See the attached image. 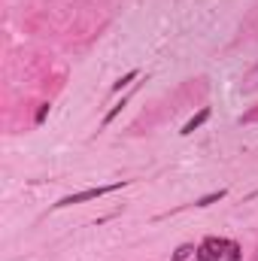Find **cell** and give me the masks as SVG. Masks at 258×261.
<instances>
[{"label":"cell","instance_id":"obj_7","mask_svg":"<svg viewBox=\"0 0 258 261\" xmlns=\"http://www.w3.org/2000/svg\"><path fill=\"white\" fill-rule=\"evenodd\" d=\"M46 116H49V103H43V107H40V110H37V125H40V122H43V119H46Z\"/></svg>","mask_w":258,"mask_h":261},{"label":"cell","instance_id":"obj_4","mask_svg":"<svg viewBox=\"0 0 258 261\" xmlns=\"http://www.w3.org/2000/svg\"><path fill=\"white\" fill-rule=\"evenodd\" d=\"M137 76H140V70H131V73H125V76H122V79H119V82L113 85V91H122V88H125V85H131V82H134Z\"/></svg>","mask_w":258,"mask_h":261},{"label":"cell","instance_id":"obj_5","mask_svg":"<svg viewBox=\"0 0 258 261\" xmlns=\"http://www.w3.org/2000/svg\"><path fill=\"white\" fill-rule=\"evenodd\" d=\"M222 197H225V189H219V192H213V195L200 197V200H197V206H210V203H216V200H222Z\"/></svg>","mask_w":258,"mask_h":261},{"label":"cell","instance_id":"obj_3","mask_svg":"<svg viewBox=\"0 0 258 261\" xmlns=\"http://www.w3.org/2000/svg\"><path fill=\"white\" fill-rule=\"evenodd\" d=\"M207 119H210V110L203 107V110H200L197 116H192V119L186 122V128L179 130V134H183V137H189V134H194V130H197V128H200V125H203V122H207Z\"/></svg>","mask_w":258,"mask_h":261},{"label":"cell","instance_id":"obj_6","mask_svg":"<svg viewBox=\"0 0 258 261\" xmlns=\"http://www.w3.org/2000/svg\"><path fill=\"white\" fill-rule=\"evenodd\" d=\"M192 252H194L192 246H179V249H176V255H173V261H183V258H189Z\"/></svg>","mask_w":258,"mask_h":261},{"label":"cell","instance_id":"obj_2","mask_svg":"<svg viewBox=\"0 0 258 261\" xmlns=\"http://www.w3.org/2000/svg\"><path fill=\"white\" fill-rule=\"evenodd\" d=\"M128 182L122 179V182H113V186H97V189H85V192H76V195H67L61 197L55 206H73V203H85V200H97V197L104 195H113V192H119V189H125Z\"/></svg>","mask_w":258,"mask_h":261},{"label":"cell","instance_id":"obj_1","mask_svg":"<svg viewBox=\"0 0 258 261\" xmlns=\"http://www.w3.org/2000/svg\"><path fill=\"white\" fill-rule=\"evenodd\" d=\"M237 261L240 258V246L234 240H222V237H207L197 246V261Z\"/></svg>","mask_w":258,"mask_h":261}]
</instances>
